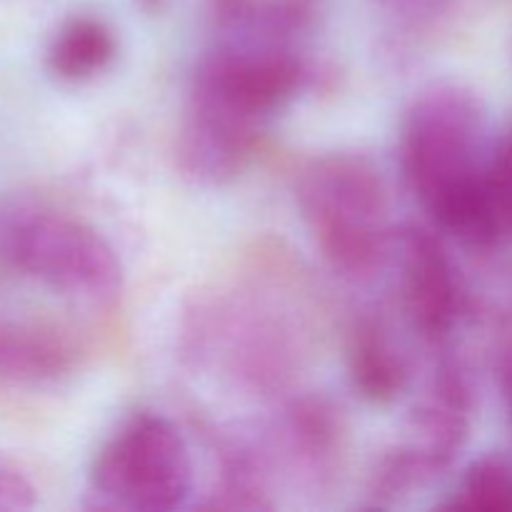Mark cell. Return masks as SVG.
Here are the masks:
<instances>
[{
  "label": "cell",
  "instance_id": "obj_7",
  "mask_svg": "<svg viewBox=\"0 0 512 512\" xmlns=\"http://www.w3.org/2000/svg\"><path fill=\"white\" fill-rule=\"evenodd\" d=\"M78 345L53 325L0 318V383L38 388L73 375Z\"/></svg>",
  "mask_w": 512,
  "mask_h": 512
},
{
  "label": "cell",
  "instance_id": "obj_13",
  "mask_svg": "<svg viewBox=\"0 0 512 512\" xmlns=\"http://www.w3.org/2000/svg\"><path fill=\"white\" fill-rule=\"evenodd\" d=\"M490 185H493L503 230L512 233V133L490 160Z\"/></svg>",
  "mask_w": 512,
  "mask_h": 512
},
{
  "label": "cell",
  "instance_id": "obj_8",
  "mask_svg": "<svg viewBox=\"0 0 512 512\" xmlns=\"http://www.w3.org/2000/svg\"><path fill=\"white\" fill-rule=\"evenodd\" d=\"M350 385L363 400L388 405L408 385V365L375 318H360L348 345Z\"/></svg>",
  "mask_w": 512,
  "mask_h": 512
},
{
  "label": "cell",
  "instance_id": "obj_14",
  "mask_svg": "<svg viewBox=\"0 0 512 512\" xmlns=\"http://www.w3.org/2000/svg\"><path fill=\"white\" fill-rule=\"evenodd\" d=\"M503 390H505V400H508L510 418H512V358H510V363L505 365V373H503Z\"/></svg>",
  "mask_w": 512,
  "mask_h": 512
},
{
  "label": "cell",
  "instance_id": "obj_12",
  "mask_svg": "<svg viewBox=\"0 0 512 512\" xmlns=\"http://www.w3.org/2000/svg\"><path fill=\"white\" fill-rule=\"evenodd\" d=\"M38 503V488L23 465L0 453V512L30 510Z\"/></svg>",
  "mask_w": 512,
  "mask_h": 512
},
{
  "label": "cell",
  "instance_id": "obj_3",
  "mask_svg": "<svg viewBox=\"0 0 512 512\" xmlns=\"http://www.w3.org/2000/svg\"><path fill=\"white\" fill-rule=\"evenodd\" d=\"M295 195L320 255L343 278L370 280L395 253L388 188L365 155L313 158L300 170Z\"/></svg>",
  "mask_w": 512,
  "mask_h": 512
},
{
  "label": "cell",
  "instance_id": "obj_9",
  "mask_svg": "<svg viewBox=\"0 0 512 512\" xmlns=\"http://www.w3.org/2000/svg\"><path fill=\"white\" fill-rule=\"evenodd\" d=\"M118 40L108 23L93 15L65 20L48 48V70L63 83H88L110 68Z\"/></svg>",
  "mask_w": 512,
  "mask_h": 512
},
{
  "label": "cell",
  "instance_id": "obj_2",
  "mask_svg": "<svg viewBox=\"0 0 512 512\" xmlns=\"http://www.w3.org/2000/svg\"><path fill=\"white\" fill-rule=\"evenodd\" d=\"M308 80V63L293 48L223 40L195 70L180 133L210 158L253 160L265 123Z\"/></svg>",
  "mask_w": 512,
  "mask_h": 512
},
{
  "label": "cell",
  "instance_id": "obj_6",
  "mask_svg": "<svg viewBox=\"0 0 512 512\" xmlns=\"http://www.w3.org/2000/svg\"><path fill=\"white\" fill-rule=\"evenodd\" d=\"M395 253L403 268L405 310L415 330L430 343H443L463 308L458 278L443 243L430 230L405 225L395 235Z\"/></svg>",
  "mask_w": 512,
  "mask_h": 512
},
{
  "label": "cell",
  "instance_id": "obj_4",
  "mask_svg": "<svg viewBox=\"0 0 512 512\" xmlns=\"http://www.w3.org/2000/svg\"><path fill=\"white\" fill-rule=\"evenodd\" d=\"M193 488V463L183 433L158 413H135L95 453L88 493L95 508L168 512Z\"/></svg>",
  "mask_w": 512,
  "mask_h": 512
},
{
  "label": "cell",
  "instance_id": "obj_1",
  "mask_svg": "<svg viewBox=\"0 0 512 512\" xmlns=\"http://www.w3.org/2000/svg\"><path fill=\"white\" fill-rule=\"evenodd\" d=\"M485 120L473 90L435 83L408 105L400 130L405 183L435 228L473 248H488L505 233L483 160Z\"/></svg>",
  "mask_w": 512,
  "mask_h": 512
},
{
  "label": "cell",
  "instance_id": "obj_5",
  "mask_svg": "<svg viewBox=\"0 0 512 512\" xmlns=\"http://www.w3.org/2000/svg\"><path fill=\"white\" fill-rule=\"evenodd\" d=\"M0 258L55 293L110 303L123 268L108 240L78 218L50 210H15L0 218Z\"/></svg>",
  "mask_w": 512,
  "mask_h": 512
},
{
  "label": "cell",
  "instance_id": "obj_10",
  "mask_svg": "<svg viewBox=\"0 0 512 512\" xmlns=\"http://www.w3.org/2000/svg\"><path fill=\"white\" fill-rule=\"evenodd\" d=\"M288 435L295 453L303 455L313 468H328L340 453L343 425L335 408L325 400L305 398L288 410Z\"/></svg>",
  "mask_w": 512,
  "mask_h": 512
},
{
  "label": "cell",
  "instance_id": "obj_11",
  "mask_svg": "<svg viewBox=\"0 0 512 512\" xmlns=\"http://www.w3.org/2000/svg\"><path fill=\"white\" fill-rule=\"evenodd\" d=\"M450 510L512 512V463L500 455L475 460L460 478L453 498L443 505Z\"/></svg>",
  "mask_w": 512,
  "mask_h": 512
}]
</instances>
